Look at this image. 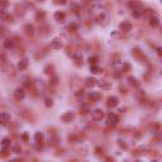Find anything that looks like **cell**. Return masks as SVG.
I'll return each instance as SVG.
<instances>
[{
  "instance_id": "cell-22",
  "label": "cell",
  "mask_w": 162,
  "mask_h": 162,
  "mask_svg": "<svg viewBox=\"0 0 162 162\" xmlns=\"http://www.w3.org/2000/svg\"><path fill=\"white\" fill-rule=\"evenodd\" d=\"M13 152L16 153V155H20V153H22V147H20L19 144H15L14 147H13Z\"/></svg>"
},
{
  "instance_id": "cell-3",
  "label": "cell",
  "mask_w": 162,
  "mask_h": 162,
  "mask_svg": "<svg viewBox=\"0 0 162 162\" xmlns=\"http://www.w3.org/2000/svg\"><path fill=\"white\" fill-rule=\"evenodd\" d=\"M88 98L90 101H94V103H95V101H99V100L101 99V94L98 92V91H91L88 95Z\"/></svg>"
},
{
  "instance_id": "cell-23",
  "label": "cell",
  "mask_w": 162,
  "mask_h": 162,
  "mask_svg": "<svg viewBox=\"0 0 162 162\" xmlns=\"http://www.w3.org/2000/svg\"><path fill=\"white\" fill-rule=\"evenodd\" d=\"M44 105H46L47 108H51V106L53 105V100H52V99H49V98H47V99L44 100Z\"/></svg>"
},
{
  "instance_id": "cell-16",
  "label": "cell",
  "mask_w": 162,
  "mask_h": 162,
  "mask_svg": "<svg viewBox=\"0 0 162 162\" xmlns=\"http://www.w3.org/2000/svg\"><path fill=\"white\" fill-rule=\"evenodd\" d=\"M58 84H59L58 76H52V77L49 79V85H51V86H57Z\"/></svg>"
},
{
  "instance_id": "cell-30",
  "label": "cell",
  "mask_w": 162,
  "mask_h": 162,
  "mask_svg": "<svg viewBox=\"0 0 162 162\" xmlns=\"http://www.w3.org/2000/svg\"><path fill=\"white\" fill-rule=\"evenodd\" d=\"M23 138H24V139L27 141V139H28V135H27V134H23Z\"/></svg>"
},
{
  "instance_id": "cell-4",
  "label": "cell",
  "mask_w": 162,
  "mask_h": 162,
  "mask_svg": "<svg viewBox=\"0 0 162 162\" xmlns=\"http://www.w3.org/2000/svg\"><path fill=\"white\" fill-rule=\"evenodd\" d=\"M74 117H75L74 112H66V113L61 117V120H62L63 123H70V122L74 119Z\"/></svg>"
},
{
  "instance_id": "cell-6",
  "label": "cell",
  "mask_w": 162,
  "mask_h": 162,
  "mask_svg": "<svg viewBox=\"0 0 162 162\" xmlns=\"http://www.w3.org/2000/svg\"><path fill=\"white\" fill-rule=\"evenodd\" d=\"M119 29L123 30V32H129V30L132 29V23L128 22V20H124V22H122L119 24Z\"/></svg>"
},
{
  "instance_id": "cell-11",
  "label": "cell",
  "mask_w": 162,
  "mask_h": 162,
  "mask_svg": "<svg viewBox=\"0 0 162 162\" xmlns=\"http://www.w3.org/2000/svg\"><path fill=\"white\" fill-rule=\"evenodd\" d=\"M9 147H10V139H9V138H4V139L1 141V151L5 152Z\"/></svg>"
},
{
  "instance_id": "cell-28",
  "label": "cell",
  "mask_w": 162,
  "mask_h": 162,
  "mask_svg": "<svg viewBox=\"0 0 162 162\" xmlns=\"http://www.w3.org/2000/svg\"><path fill=\"white\" fill-rule=\"evenodd\" d=\"M71 6L74 8L75 10H77V9H79V5H77V4H71Z\"/></svg>"
},
{
  "instance_id": "cell-32",
  "label": "cell",
  "mask_w": 162,
  "mask_h": 162,
  "mask_svg": "<svg viewBox=\"0 0 162 162\" xmlns=\"http://www.w3.org/2000/svg\"><path fill=\"white\" fill-rule=\"evenodd\" d=\"M134 162H142V161H138V160H137V161H134Z\"/></svg>"
},
{
  "instance_id": "cell-33",
  "label": "cell",
  "mask_w": 162,
  "mask_h": 162,
  "mask_svg": "<svg viewBox=\"0 0 162 162\" xmlns=\"http://www.w3.org/2000/svg\"><path fill=\"white\" fill-rule=\"evenodd\" d=\"M152 162H157V161H152Z\"/></svg>"
},
{
  "instance_id": "cell-8",
  "label": "cell",
  "mask_w": 162,
  "mask_h": 162,
  "mask_svg": "<svg viewBox=\"0 0 162 162\" xmlns=\"http://www.w3.org/2000/svg\"><path fill=\"white\" fill-rule=\"evenodd\" d=\"M24 96H25V91H24L23 89H20V88L15 89L14 98L16 99V100H22V99H24Z\"/></svg>"
},
{
  "instance_id": "cell-14",
  "label": "cell",
  "mask_w": 162,
  "mask_h": 162,
  "mask_svg": "<svg viewBox=\"0 0 162 162\" xmlns=\"http://www.w3.org/2000/svg\"><path fill=\"white\" fill-rule=\"evenodd\" d=\"M34 141H36V143H42L43 142V133L42 132H37L34 134Z\"/></svg>"
},
{
  "instance_id": "cell-26",
  "label": "cell",
  "mask_w": 162,
  "mask_h": 162,
  "mask_svg": "<svg viewBox=\"0 0 162 162\" xmlns=\"http://www.w3.org/2000/svg\"><path fill=\"white\" fill-rule=\"evenodd\" d=\"M128 81H129V84L133 85V86H137V85H138V82H137V80H135L134 77H129V79H128Z\"/></svg>"
},
{
  "instance_id": "cell-31",
  "label": "cell",
  "mask_w": 162,
  "mask_h": 162,
  "mask_svg": "<svg viewBox=\"0 0 162 162\" xmlns=\"http://www.w3.org/2000/svg\"><path fill=\"white\" fill-rule=\"evenodd\" d=\"M12 162H20V161H18V160H14V161H12Z\"/></svg>"
},
{
  "instance_id": "cell-24",
  "label": "cell",
  "mask_w": 162,
  "mask_h": 162,
  "mask_svg": "<svg viewBox=\"0 0 162 162\" xmlns=\"http://www.w3.org/2000/svg\"><path fill=\"white\" fill-rule=\"evenodd\" d=\"M0 16H1L3 19H12V16L8 14V13H5V12H0Z\"/></svg>"
},
{
  "instance_id": "cell-2",
  "label": "cell",
  "mask_w": 162,
  "mask_h": 162,
  "mask_svg": "<svg viewBox=\"0 0 162 162\" xmlns=\"http://www.w3.org/2000/svg\"><path fill=\"white\" fill-rule=\"evenodd\" d=\"M91 115H92L94 120H101L104 118V112L101 109H95L91 112Z\"/></svg>"
},
{
  "instance_id": "cell-25",
  "label": "cell",
  "mask_w": 162,
  "mask_h": 162,
  "mask_svg": "<svg viewBox=\"0 0 162 162\" xmlns=\"http://www.w3.org/2000/svg\"><path fill=\"white\" fill-rule=\"evenodd\" d=\"M74 59H75V62H76L77 65H80V63H81V61H82V57H81V56H79V55H75Z\"/></svg>"
},
{
  "instance_id": "cell-20",
  "label": "cell",
  "mask_w": 162,
  "mask_h": 162,
  "mask_svg": "<svg viewBox=\"0 0 162 162\" xmlns=\"http://www.w3.org/2000/svg\"><path fill=\"white\" fill-rule=\"evenodd\" d=\"M4 47H5L6 49H10V48L13 47V41H12V39H6V41L4 42Z\"/></svg>"
},
{
  "instance_id": "cell-17",
  "label": "cell",
  "mask_w": 162,
  "mask_h": 162,
  "mask_svg": "<svg viewBox=\"0 0 162 162\" xmlns=\"http://www.w3.org/2000/svg\"><path fill=\"white\" fill-rule=\"evenodd\" d=\"M24 30H25V33H27L28 36H32V34L34 33V28H33L32 24H27V25L24 27Z\"/></svg>"
},
{
  "instance_id": "cell-27",
  "label": "cell",
  "mask_w": 162,
  "mask_h": 162,
  "mask_svg": "<svg viewBox=\"0 0 162 162\" xmlns=\"http://www.w3.org/2000/svg\"><path fill=\"white\" fill-rule=\"evenodd\" d=\"M89 62H90L91 66L96 65V62H98V57H90V58H89Z\"/></svg>"
},
{
  "instance_id": "cell-7",
  "label": "cell",
  "mask_w": 162,
  "mask_h": 162,
  "mask_svg": "<svg viewBox=\"0 0 162 162\" xmlns=\"http://www.w3.org/2000/svg\"><path fill=\"white\" fill-rule=\"evenodd\" d=\"M10 122V114L9 113H0V124L6 125Z\"/></svg>"
},
{
  "instance_id": "cell-19",
  "label": "cell",
  "mask_w": 162,
  "mask_h": 162,
  "mask_svg": "<svg viewBox=\"0 0 162 162\" xmlns=\"http://www.w3.org/2000/svg\"><path fill=\"white\" fill-rule=\"evenodd\" d=\"M90 71H91L92 74L96 75V74H101V71H103V70H101V69H100L99 66L94 65V66H91V67H90Z\"/></svg>"
},
{
  "instance_id": "cell-15",
  "label": "cell",
  "mask_w": 162,
  "mask_h": 162,
  "mask_svg": "<svg viewBox=\"0 0 162 162\" xmlns=\"http://www.w3.org/2000/svg\"><path fill=\"white\" fill-rule=\"evenodd\" d=\"M149 24H151L152 27H155V28H156V27H158V25H160V19H158L157 16H152V18L149 19Z\"/></svg>"
},
{
  "instance_id": "cell-21",
  "label": "cell",
  "mask_w": 162,
  "mask_h": 162,
  "mask_svg": "<svg viewBox=\"0 0 162 162\" xmlns=\"http://www.w3.org/2000/svg\"><path fill=\"white\" fill-rule=\"evenodd\" d=\"M142 14H143V10H142V9H141V10H133V13H132V15L134 18H141Z\"/></svg>"
},
{
  "instance_id": "cell-13",
  "label": "cell",
  "mask_w": 162,
  "mask_h": 162,
  "mask_svg": "<svg viewBox=\"0 0 162 162\" xmlns=\"http://www.w3.org/2000/svg\"><path fill=\"white\" fill-rule=\"evenodd\" d=\"M53 16H55V19H56L57 22H63V20H65V18H66V15H65L63 12H56Z\"/></svg>"
},
{
  "instance_id": "cell-9",
  "label": "cell",
  "mask_w": 162,
  "mask_h": 162,
  "mask_svg": "<svg viewBox=\"0 0 162 162\" xmlns=\"http://www.w3.org/2000/svg\"><path fill=\"white\" fill-rule=\"evenodd\" d=\"M51 46H52V48H55V49H61V48H62V41H61L59 38H53V39L51 41Z\"/></svg>"
},
{
  "instance_id": "cell-29",
  "label": "cell",
  "mask_w": 162,
  "mask_h": 162,
  "mask_svg": "<svg viewBox=\"0 0 162 162\" xmlns=\"http://www.w3.org/2000/svg\"><path fill=\"white\" fill-rule=\"evenodd\" d=\"M119 146H122L123 148H125V144H124V143H122V142H119Z\"/></svg>"
},
{
  "instance_id": "cell-5",
  "label": "cell",
  "mask_w": 162,
  "mask_h": 162,
  "mask_svg": "<svg viewBox=\"0 0 162 162\" xmlns=\"http://www.w3.org/2000/svg\"><path fill=\"white\" fill-rule=\"evenodd\" d=\"M118 104H119V100L117 96H110V98H108V101H106L108 108H115V106H118Z\"/></svg>"
},
{
  "instance_id": "cell-1",
  "label": "cell",
  "mask_w": 162,
  "mask_h": 162,
  "mask_svg": "<svg viewBox=\"0 0 162 162\" xmlns=\"http://www.w3.org/2000/svg\"><path fill=\"white\" fill-rule=\"evenodd\" d=\"M119 122V118L117 114H114V113H109L108 114V117H106V123H108V125H112V127H115L117 124H118Z\"/></svg>"
},
{
  "instance_id": "cell-10",
  "label": "cell",
  "mask_w": 162,
  "mask_h": 162,
  "mask_svg": "<svg viewBox=\"0 0 162 162\" xmlns=\"http://www.w3.org/2000/svg\"><path fill=\"white\" fill-rule=\"evenodd\" d=\"M28 58H23L19 61V63H18V70L19 71H23V70H25L27 67H28Z\"/></svg>"
},
{
  "instance_id": "cell-12",
  "label": "cell",
  "mask_w": 162,
  "mask_h": 162,
  "mask_svg": "<svg viewBox=\"0 0 162 162\" xmlns=\"http://www.w3.org/2000/svg\"><path fill=\"white\" fill-rule=\"evenodd\" d=\"M85 85H86V88H94L96 85V80L92 79V77H88L85 80Z\"/></svg>"
},
{
  "instance_id": "cell-18",
  "label": "cell",
  "mask_w": 162,
  "mask_h": 162,
  "mask_svg": "<svg viewBox=\"0 0 162 162\" xmlns=\"http://www.w3.org/2000/svg\"><path fill=\"white\" fill-rule=\"evenodd\" d=\"M99 86L101 89H104V90H109V89H112V84L110 82H105V81H100Z\"/></svg>"
}]
</instances>
